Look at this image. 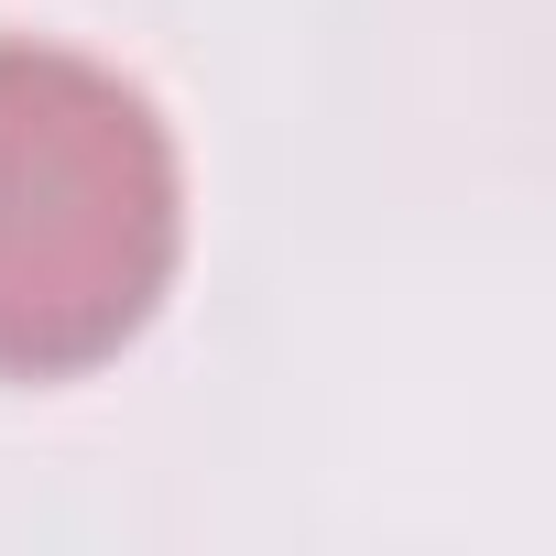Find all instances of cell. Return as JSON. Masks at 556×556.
<instances>
[{
  "instance_id": "1",
  "label": "cell",
  "mask_w": 556,
  "mask_h": 556,
  "mask_svg": "<svg viewBox=\"0 0 556 556\" xmlns=\"http://www.w3.org/2000/svg\"><path fill=\"white\" fill-rule=\"evenodd\" d=\"M175 273V142L88 55L0 45V382L110 361Z\"/></svg>"
}]
</instances>
